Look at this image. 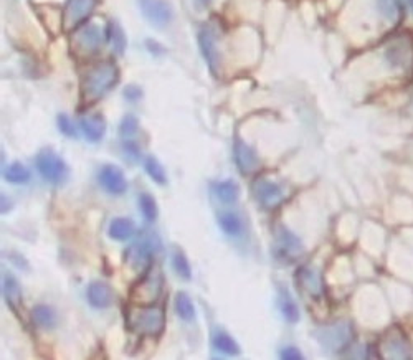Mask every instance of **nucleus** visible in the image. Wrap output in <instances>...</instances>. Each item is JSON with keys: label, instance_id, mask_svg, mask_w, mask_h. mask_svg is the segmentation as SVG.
Wrapping results in <instances>:
<instances>
[{"label": "nucleus", "instance_id": "1", "mask_svg": "<svg viewBox=\"0 0 413 360\" xmlns=\"http://www.w3.org/2000/svg\"><path fill=\"white\" fill-rule=\"evenodd\" d=\"M117 78V68L110 62L98 63L93 67L90 72L84 74L81 83V93L86 101H98L106 95L107 91L116 86Z\"/></svg>", "mask_w": 413, "mask_h": 360}, {"label": "nucleus", "instance_id": "2", "mask_svg": "<svg viewBox=\"0 0 413 360\" xmlns=\"http://www.w3.org/2000/svg\"><path fill=\"white\" fill-rule=\"evenodd\" d=\"M126 324H128V329L136 334L159 338L164 331V309L159 306L138 304L136 307H131L126 314Z\"/></svg>", "mask_w": 413, "mask_h": 360}, {"label": "nucleus", "instance_id": "3", "mask_svg": "<svg viewBox=\"0 0 413 360\" xmlns=\"http://www.w3.org/2000/svg\"><path fill=\"white\" fill-rule=\"evenodd\" d=\"M37 171L44 177L46 182L53 185H62L68 180L70 169L67 162L63 161L60 154H56L51 149H44L37 156Z\"/></svg>", "mask_w": 413, "mask_h": 360}, {"label": "nucleus", "instance_id": "4", "mask_svg": "<svg viewBox=\"0 0 413 360\" xmlns=\"http://www.w3.org/2000/svg\"><path fill=\"white\" fill-rule=\"evenodd\" d=\"M161 250L162 245L159 236L156 233H148V235H144L138 243H134L133 246H129L128 250H126L124 258L133 268H149V266H151L149 263L152 261L154 255H157Z\"/></svg>", "mask_w": 413, "mask_h": 360}, {"label": "nucleus", "instance_id": "5", "mask_svg": "<svg viewBox=\"0 0 413 360\" xmlns=\"http://www.w3.org/2000/svg\"><path fill=\"white\" fill-rule=\"evenodd\" d=\"M380 350L386 359H412V345L400 327L393 326L383 335Z\"/></svg>", "mask_w": 413, "mask_h": 360}, {"label": "nucleus", "instance_id": "6", "mask_svg": "<svg viewBox=\"0 0 413 360\" xmlns=\"http://www.w3.org/2000/svg\"><path fill=\"white\" fill-rule=\"evenodd\" d=\"M387 62L393 68H400L402 72H412L413 69V44L407 35H400L392 40L386 51Z\"/></svg>", "mask_w": 413, "mask_h": 360}, {"label": "nucleus", "instance_id": "7", "mask_svg": "<svg viewBox=\"0 0 413 360\" xmlns=\"http://www.w3.org/2000/svg\"><path fill=\"white\" fill-rule=\"evenodd\" d=\"M253 195H255L256 202L265 208H276L284 200V192L276 182L266 179V177H258L253 182Z\"/></svg>", "mask_w": 413, "mask_h": 360}, {"label": "nucleus", "instance_id": "8", "mask_svg": "<svg viewBox=\"0 0 413 360\" xmlns=\"http://www.w3.org/2000/svg\"><path fill=\"white\" fill-rule=\"evenodd\" d=\"M96 7V0H68L63 11V27L67 30H78Z\"/></svg>", "mask_w": 413, "mask_h": 360}, {"label": "nucleus", "instance_id": "9", "mask_svg": "<svg viewBox=\"0 0 413 360\" xmlns=\"http://www.w3.org/2000/svg\"><path fill=\"white\" fill-rule=\"evenodd\" d=\"M139 7L145 20L156 29L167 27L173 17L171 4L166 0H139Z\"/></svg>", "mask_w": 413, "mask_h": 360}, {"label": "nucleus", "instance_id": "10", "mask_svg": "<svg viewBox=\"0 0 413 360\" xmlns=\"http://www.w3.org/2000/svg\"><path fill=\"white\" fill-rule=\"evenodd\" d=\"M199 46L204 55L206 65L212 73H217L220 68V48H218V35L210 25H204L199 32Z\"/></svg>", "mask_w": 413, "mask_h": 360}, {"label": "nucleus", "instance_id": "11", "mask_svg": "<svg viewBox=\"0 0 413 360\" xmlns=\"http://www.w3.org/2000/svg\"><path fill=\"white\" fill-rule=\"evenodd\" d=\"M275 251L280 258L293 260L303 253V243L288 228L278 227L275 235Z\"/></svg>", "mask_w": 413, "mask_h": 360}, {"label": "nucleus", "instance_id": "12", "mask_svg": "<svg viewBox=\"0 0 413 360\" xmlns=\"http://www.w3.org/2000/svg\"><path fill=\"white\" fill-rule=\"evenodd\" d=\"M162 283H164L162 273H159L156 268L151 269L143 281L134 288V298L138 299L140 304L156 301V299L161 296Z\"/></svg>", "mask_w": 413, "mask_h": 360}, {"label": "nucleus", "instance_id": "13", "mask_svg": "<svg viewBox=\"0 0 413 360\" xmlns=\"http://www.w3.org/2000/svg\"><path fill=\"white\" fill-rule=\"evenodd\" d=\"M98 180H100L103 189L111 195H123L128 190V180H126L123 171L117 166H112V164L101 167Z\"/></svg>", "mask_w": 413, "mask_h": 360}, {"label": "nucleus", "instance_id": "14", "mask_svg": "<svg viewBox=\"0 0 413 360\" xmlns=\"http://www.w3.org/2000/svg\"><path fill=\"white\" fill-rule=\"evenodd\" d=\"M74 45L78 46L79 51H84L86 55L95 53L100 50L103 44V32L98 25H86L83 29H78L73 35Z\"/></svg>", "mask_w": 413, "mask_h": 360}, {"label": "nucleus", "instance_id": "15", "mask_svg": "<svg viewBox=\"0 0 413 360\" xmlns=\"http://www.w3.org/2000/svg\"><path fill=\"white\" fill-rule=\"evenodd\" d=\"M233 157H235V162H237V167L245 175L255 172L258 169V164H260L256 152L253 151L247 142H243L242 139H237V141H235Z\"/></svg>", "mask_w": 413, "mask_h": 360}, {"label": "nucleus", "instance_id": "16", "mask_svg": "<svg viewBox=\"0 0 413 360\" xmlns=\"http://www.w3.org/2000/svg\"><path fill=\"white\" fill-rule=\"evenodd\" d=\"M86 296L88 302H90L91 307H95V309H106V307H110L112 301H114V293H112L110 284H106L105 281H93L90 286H88Z\"/></svg>", "mask_w": 413, "mask_h": 360}, {"label": "nucleus", "instance_id": "17", "mask_svg": "<svg viewBox=\"0 0 413 360\" xmlns=\"http://www.w3.org/2000/svg\"><path fill=\"white\" fill-rule=\"evenodd\" d=\"M296 278H298V284L301 286L304 293H308V296H311L314 299H319L322 296L324 293L322 279L316 271L311 268H299Z\"/></svg>", "mask_w": 413, "mask_h": 360}, {"label": "nucleus", "instance_id": "18", "mask_svg": "<svg viewBox=\"0 0 413 360\" xmlns=\"http://www.w3.org/2000/svg\"><path fill=\"white\" fill-rule=\"evenodd\" d=\"M81 124L83 135L90 142H100L105 138L106 133V121L101 114H88L79 119Z\"/></svg>", "mask_w": 413, "mask_h": 360}, {"label": "nucleus", "instance_id": "19", "mask_svg": "<svg viewBox=\"0 0 413 360\" xmlns=\"http://www.w3.org/2000/svg\"><path fill=\"white\" fill-rule=\"evenodd\" d=\"M212 192L218 202L225 205H233L238 200V195H240V189H238L237 182L233 180L217 182V184H214Z\"/></svg>", "mask_w": 413, "mask_h": 360}, {"label": "nucleus", "instance_id": "20", "mask_svg": "<svg viewBox=\"0 0 413 360\" xmlns=\"http://www.w3.org/2000/svg\"><path fill=\"white\" fill-rule=\"evenodd\" d=\"M218 225L228 236H240L243 233V220L235 212H220L217 215Z\"/></svg>", "mask_w": 413, "mask_h": 360}, {"label": "nucleus", "instance_id": "21", "mask_svg": "<svg viewBox=\"0 0 413 360\" xmlns=\"http://www.w3.org/2000/svg\"><path fill=\"white\" fill-rule=\"evenodd\" d=\"M32 321L35 322L37 326L41 327V329H53L56 326V312L51 306H46V304H39L32 309Z\"/></svg>", "mask_w": 413, "mask_h": 360}, {"label": "nucleus", "instance_id": "22", "mask_svg": "<svg viewBox=\"0 0 413 360\" xmlns=\"http://www.w3.org/2000/svg\"><path fill=\"white\" fill-rule=\"evenodd\" d=\"M110 236L116 241L129 240L134 233V223L129 218H114L110 223Z\"/></svg>", "mask_w": 413, "mask_h": 360}, {"label": "nucleus", "instance_id": "23", "mask_svg": "<svg viewBox=\"0 0 413 360\" xmlns=\"http://www.w3.org/2000/svg\"><path fill=\"white\" fill-rule=\"evenodd\" d=\"M214 345L218 352H222L225 355H240L242 349L238 347L237 340L233 338H230L227 332L217 329L214 332Z\"/></svg>", "mask_w": 413, "mask_h": 360}, {"label": "nucleus", "instance_id": "24", "mask_svg": "<svg viewBox=\"0 0 413 360\" xmlns=\"http://www.w3.org/2000/svg\"><path fill=\"white\" fill-rule=\"evenodd\" d=\"M2 291H4V298H6L7 304L11 307H18L22 302V291H20V284L13 276L6 274L2 283Z\"/></svg>", "mask_w": 413, "mask_h": 360}, {"label": "nucleus", "instance_id": "25", "mask_svg": "<svg viewBox=\"0 0 413 360\" xmlns=\"http://www.w3.org/2000/svg\"><path fill=\"white\" fill-rule=\"evenodd\" d=\"M106 35H107V40L111 41L112 50H114L117 55H123L124 50H126V45H128V41H126L124 30L121 29L116 22H110L107 23Z\"/></svg>", "mask_w": 413, "mask_h": 360}, {"label": "nucleus", "instance_id": "26", "mask_svg": "<svg viewBox=\"0 0 413 360\" xmlns=\"http://www.w3.org/2000/svg\"><path fill=\"white\" fill-rule=\"evenodd\" d=\"M176 312L177 316L181 317L182 321L185 322H192L195 319V307L192 304V299L189 298V294L185 293H179L176 296Z\"/></svg>", "mask_w": 413, "mask_h": 360}, {"label": "nucleus", "instance_id": "27", "mask_svg": "<svg viewBox=\"0 0 413 360\" xmlns=\"http://www.w3.org/2000/svg\"><path fill=\"white\" fill-rule=\"evenodd\" d=\"M280 311L283 317L288 322H298L299 321V309L294 302V299L286 293V289H283L280 294Z\"/></svg>", "mask_w": 413, "mask_h": 360}, {"label": "nucleus", "instance_id": "28", "mask_svg": "<svg viewBox=\"0 0 413 360\" xmlns=\"http://www.w3.org/2000/svg\"><path fill=\"white\" fill-rule=\"evenodd\" d=\"M4 177H6L7 182L11 184H27L30 180V172L23 164L13 162L7 167L6 172H4Z\"/></svg>", "mask_w": 413, "mask_h": 360}, {"label": "nucleus", "instance_id": "29", "mask_svg": "<svg viewBox=\"0 0 413 360\" xmlns=\"http://www.w3.org/2000/svg\"><path fill=\"white\" fill-rule=\"evenodd\" d=\"M144 169H145V172H148V175L151 177L154 182H156V184H159V185H166L167 184L166 171H164V167L161 166V162H159L154 156L145 157Z\"/></svg>", "mask_w": 413, "mask_h": 360}, {"label": "nucleus", "instance_id": "30", "mask_svg": "<svg viewBox=\"0 0 413 360\" xmlns=\"http://www.w3.org/2000/svg\"><path fill=\"white\" fill-rule=\"evenodd\" d=\"M380 11L387 17V20L398 22L402 17V4L398 0H377Z\"/></svg>", "mask_w": 413, "mask_h": 360}, {"label": "nucleus", "instance_id": "31", "mask_svg": "<svg viewBox=\"0 0 413 360\" xmlns=\"http://www.w3.org/2000/svg\"><path fill=\"white\" fill-rule=\"evenodd\" d=\"M139 208L143 212V217L148 222H154L157 218V205L152 195L149 194H140L139 195Z\"/></svg>", "mask_w": 413, "mask_h": 360}, {"label": "nucleus", "instance_id": "32", "mask_svg": "<svg viewBox=\"0 0 413 360\" xmlns=\"http://www.w3.org/2000/svg\"><path fill=\"white\" fill-rule=\"evenodd\" d=\"M172 266H173V269H176V273L179 274L182 279H185V281H189V279L192 278V271H190L189 260L185 258V255L182 253V251L177 250L176 253L172 255Z\"/></svg>", "mask_w": 413, "mask_h": 360}, {"label": "nucleus", "instance_id": "33", "mask_svg": "<svg viewBox=\"0 0 413 360\" xmlns=\"http://www.w3.org/2000/svg\"><path fill=\"white\" fill-rule=\"evenodd\" d=\"M139 131V121L136 116H124V119L121 121L119 124V133L121 135H124V138H133L134 134H138Z\"/></svg>", "mask_w": 413, "mask_h": 360}, {"label": "nucleus", "instance_id": "34", "mask_svg": "<svg viewBox=\"0 0 413 360\" xmlns=\"http://www.w3.org/2000/svg\"><path fill=\"white\" fill-rule=\"evenodd\" d=\"M56 123H58V129L62 131L63 135H67V138H77V129H74V124L70 121L68 116L60 114Z\"/></svg>", "mask_w": 413, "mask_h": 360}, {"label": "nucleus", "instance_id": "35", "mask_svg": "<svg viewBox=\"0 0 413 360\" xmlns=\"http://www.w3.org/2000/svg\"><path fill=\"white\" fill-rule=\"evenodd\" d=\"M124 98L129 101H138V100H140V98H143V91H140L139 86L129 85V86H126V90H124Z\"/></svg>", "mask_w": 413, "mask_h": 360}, {"label": "nucleus", "instance_id": "36", "mask_svg": "<svg viewBox=\"0 0 413 360\" xmlns=\"http://www.w3.org/2000/svg\"><path fill=\"white\" fill-rule=\"evenodd\" d=\"M281 359H286V360L296 359V360H299V359H303V355H301V352H299L298 349L286 347V349L281 350Z\"/></svg>", "mask_w": 413, "mask_h": 360}, {"label": "nucleus", "instance_id": "37", "mask_svg": "<svg viewBox=\"0 0 413 360\" xmlns=\"http://www.w3.org/2000/svg\"><path fill=\"white\" fill-rule=\"evenodd\" d=\"M124 149H126V152H129L131 157H134V159L139 157V149L136 147L134 144H124Z\"/></svg>", "mask_w": 413, "mask_h": 360}, {"label": "nucleus", "instance_id": "38", "mask_svg": "<svg viewBox=\"0 0 413 360\" xmlns=\"http://www.w3.org/2000/svg\"><path fill=\"white\" fill-rule=\"evenodd\" d=\"M145 45H148V48H149V50H151L154 55H159V53H161V48H159V46H157L156 44H154V41H152V40H149V41H148V44H145Z\"/></svg>", "mask_w": 413, "mask_h": 360}, {"label": "nucleus", "instance_id": "39", "mask_svg": "<svg viewBox=\"0 0 413 360\" xmlns=\"http://www.w3.org/2000/svg\"><path fill=\"white\" fill-rule=\"evenodd\" d=\"M8 208H11V204H8V199L2 195V213H7Z\"/></svg>", "mask_w": 413, "mask_h": 360}, {"label": "nucleus", "instance_id": "40", "mask_svg": "<svg viewBox=\"0 0 413 360\" xmlns=\"http://www.w3.org/2000/svg\"><path fill=\"white\" fill-rule=\"evenodd\" d=\"M410 6H412V8H413V0H410Z\"/></svg>", "mask_w": 413, "mask_h": 360}, {"label": "nucleus", "instance_id": "41", "mask_svg": "<svg viewBox=\"0 0 413 360\" xmlns=\"http://www.w3.org/2000/svg\"><path fill=\"white\" fill-rule=\"evenodd\" d=\"M205 2H206V0H205Z\"/></svg>", "mask_w": 413, "mask_h": 360}]
</instances>
